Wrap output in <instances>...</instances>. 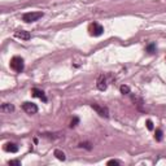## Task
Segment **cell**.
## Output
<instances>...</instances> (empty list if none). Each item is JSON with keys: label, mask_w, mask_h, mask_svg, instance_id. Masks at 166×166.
<instances>
[{"label": "cell", "mask_w": 166, "mask_h": 166, "mask_svg": "<svg viewBox=\"0 0 166 166\" xmlns=\"http://www.w3.org/2000/svg\"><path fill=\"white\" fill-rule=\"evenodd\" d=\"M11 68L14 70L16 73H22L23 69H25V62H23V59L22 57H18V56H14L11 62H9Z\"/></svg>", "instance_id": "obj_1"}, {"label": "cell", "mask_w": 166, "mask_h": 166, "mask_svg": "<svg viewBox=\"0 0 166 166\" xmlns=\"http://www.w3.org/2000/svg\"><path fill=\"white\" fill-rule=\"evenodd\" d=\"M43 17V12H27L22 16V21H25L27 23L30 22H35L38 21L39 18Z\"/></svg>", "instance_id": "obj_2"}, {"label": "cell", "mask_w": 166, "mask_h": 166, "mask_svg": "<svg viewBox=\"0 0 166 166\" xmlns=\"http://www.w3.org/2000/svg\"><path fill=\"white\" fill-rule=\"evenodd\" d=\"M88 33L92 36H100L102 33H104V27H102L100 23L93 22V23H91V25L88 26Z\"/></svg>", "instance_id": "obj_3"}, {"label": "cell", "mask_w": 166, "mask_h": 166, "mask_svg": "<svg viewBox=\"0 0 166 166\" xmlns=\"http://www.w3.org/2000/svg\"><path fill=\"white\" fill-rule=\"evenodd\" d=\"M91 108H92L99 116L105 117V118L109 117V110H108L107 107H104V105H99V104H91Z\"/></svg>", "instance_id": "obj_4"}, {"label": "cell", "mask_w": 166, "mask_h": 166, "mask_svg": "<svg viewBox=\"0 0 166 166\" xmlns=\"http://www.w3.org/2000/svg\"><path fill=\"white\" fill-rule=\"evenodd\" d=\"M22 109L25 110L27 114H35V113L38 112L36 104H34V102H29V101L23 102V104H22Z\"/></svg>", "instance_id": "obj_5"}, {"label": "cell", "mask_w": 166, "mask_h": 166, "mask_svg": "<svg viewBox=\"0 0 166 166\" xmlns=\"http://www.w3.org/2000/svg\"><path fill=\"white\" fill-rule=\"evenodd\" d=\"M96 87L100 90V91H105L107 87H108V83H107V78L104 74H101L99 78H97V82H96Z\"/></svg>", "instance_id": "obj_6"}, {"label": "cell", "mask_w": 166, "mask_h": 166, "mask_svg": "<svg viewBox=\"0 0 166 166\" xmlns=\"http://www.w3.org/2000/svg\"><path fill=\"white\" fill-rule=\"evenodd\" d=\"M14 36L18 38V39H22V40H29V39L31 38L30 33H29V31H26V30H17L14 33Z\"/></svg>", "instance_id": "obj_7"}, {"label": "cell", "mask_w": 166, "mask_h": 166, "mask_svg": "<svg viewBox=\"0 0 166 166\" xmlns=\"http://www.w3.org/2000/svg\"><path fill=\"white\" fill-rule=\"evenodd\" d=\"M33 96L38 97V99H40L43 102H47V96H45V93L42 91V90H39V88H33Z\"/></svg>", "instance_id": "obj_8"}, {"label": "cell", "mask_w": 166, "mask_h": 166, "mask_svg": "<svg viewBox=\"0 0 166 166\" xmlns=\"http://www.w3.org/2000/svg\"><path fill=\"white\" fill-rule=\"evenodd\" d=\"M4 151L11 152V153H16L18 151V147H17V144H14V143H7L4 145Z\"/></svg>", "instance_id": "obj_9"}, {"label": "cell", "mask_w": 166, "mask_h": 166, "mask_svg": "<svg viewBox=\"0 0 166 166\" xmlns=\"http://www.w3.org/2000/svg\"><path fill=\"white\" fill-rule=\"evenodd\" d=\"M0 110H2L3 113H11V112H13V110H14V107L12 104H8V102H5V104L2 105Z\"/></svg>", "instance_id": "obj_10"}, {"label": "cell", "mask_w": 166, "mask_h": 166, "mask_svg": "<svg viewBox=\"0 0 166 166\" xmlns=\"http://www.w3.org/2000/svg\"><path fill=\"white\" fill-rule=\"evenodd\" d=\"M55 156H56L60 161H65V159H66V157H65V153L61 152V151H59V149H56V151H55Z\"/></svg>", "instance_id": "obj_11"}, {"label": "cell", "mask_w": 166, "mask_h": 166, "mask_svg": "<svg viewBox=\"0 0 166 166\" xmlns=\"http://www.w3.org/2000/svg\"><path fill=\"white\" fill-rule=\"evenodd\" d=\"M154 139L157 140V141H161L162 140V130H156V135H154Z\"/></svg>", "instance_id": "obj_12"}, {"label": "cell", "mask_w": 166, "mask_h": 166, "mask_svg": "<svg viewBox=\"0 0 166 166\" xmlns=\"http://www.w3.org/2000/svg\"><path fill=\"white\" fill-rule=\"evenodd\" d=\"M121 92L125 95V93H130V87L129 86H121Z\"/></svg>", "instance_id": "obj_13"}, {"label": "cell", "mask_w": 166, "mask_h": 166, "mask_svg": "<svg viewBox=\"0 0 166 166\" xmlns=\"http://www.w3.org/2000/svg\"><path fill=\"white\" fill-rule=\"evenodd\" d=\"M147 51H148L149 53H153V52H154V44H149V45L147 47Z\"/></svg>", "instance_id": "obj_14"}, {"label": "cell", "mask_w": 166, "mask_h": 166, "mask_svg": "<svg viewBox=\"0 0 166 166\" xmlns=\"http://www.w3.org/2000/svg\"><path fill=\"white\" fill-rule=\"evenodd\" d=\"M147 129H148V130H153V122H152L151 120L147 121Z\"/></svg>", "instance_id": "obj_15"}, {"label": "cell", "mask_w": 166, "mask_h": 166, "mask_svg": "<svg viewBox=\"0 0 166 166\" xmlns=\"http://www.w3.org/2000/svg\"><path fill=\"white\" fill-rule=\"evenodd\" d=\"M78 122H79V120H78V118L75 117L74 120L72 121V123H70V127H74V126H77V123H78Z\"/></svg>", "instance_id": "obj_16"}, {"label": "cell", "mask_w": 166, "mask_h": 166, "mask_svg": "<svg viewBox=\"0 0 166 166\" xmlns=\"http://www.w3.org/2000/svg\"><path fill=\"white\" fill-rule=\"evenodd\" d=\"M121 162L120 161H117V160H110V161H108V165H120Z\"/></svg>", "instance_id": "obj_17"}, {"label": "cell", "mask_w": 166, "mask_h": 166, "mask_svg": "<svg viewBox=\"0 0 166 166\" xmlns=\"http://www.w3.org/2000/svg\"><path fill=\"white\" fill-rule=\"evenodd\" d=\"M8 164H9V165H21V162L18 160H11Z\"/></svg>", "instance_id": "obj_18"}]
</instances>
